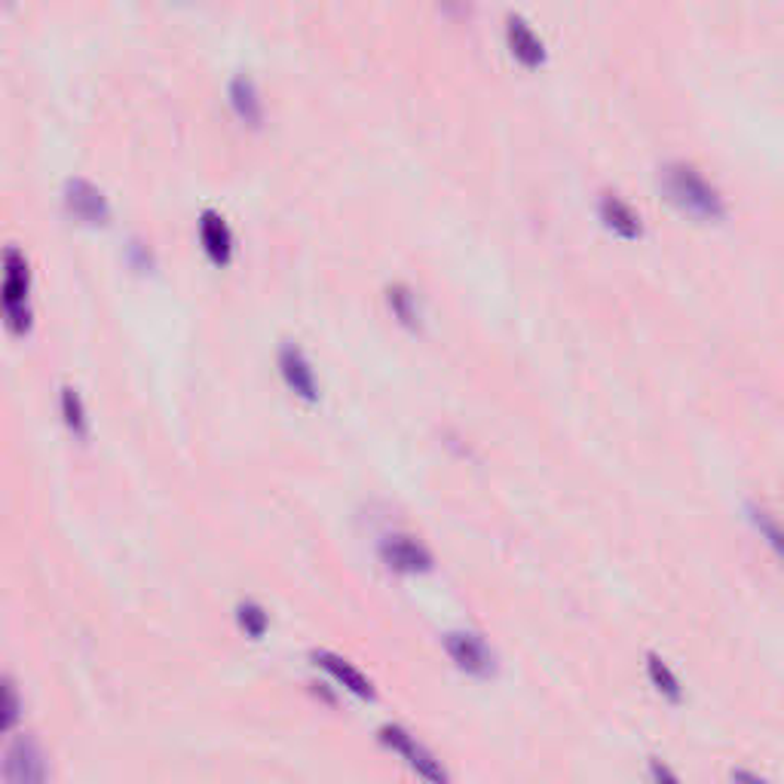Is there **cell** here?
Here are the masks:
<instances>
[{
  "label": "cell",
  "mask_w": 784,
  "mask_h": 784,
  "mask_svg": "<svg viewBox=\"0 0 784 784\" xmlns=\"http://www.w3.org/2000/svg\"><path fill=\"white\" fill-rule=\"evenodd\" d=\"M662 194H665V200L671 202L677 212H683V215L699 221V224H714V221H723V215H726L721 190L690 163L665 166V172H662Z\"/></svg>",
  "instance_id": "1"
},
{
  "label": "cell",
  "mask_w": 784,
  "mask_h": 784,
  "mask_svg": "<svg viewBox=\"0 0 784 784\" xmlns=\"http://www.w3.org/2000/svg\"><path fill=\"white\" fill-rule=\"evenodd\" d=\"M7 273H3V313L7 325L16 338H25L32 331V307H28V294H32V277H28V261L16 246L7 248Z\"/></svg>",
  "instance_id": "2"
},
{
  "label": "cell",
  "mask_w": 784,
  "mask_h": 784,
  "mask_svg": "<svg viewBox=\"0 0 784 784\" xmlns=\"http://www.w3.org/2000/svg\"><path fill=\"white\" fill-rule=\"evenodd\" d=\"M445 650L450 662L469 677L488 680V677L496 675V656L476 631H447Z\"/></svg>",
  "instance_id": "3"
},
{
  "label": "cell",
  "mask_w": 784,
  "mask_h": 784,
  "mask_svg": "<svg viewBox=\"0 0 784 784\" xmlns=\"http://www.w3.org/2000/svg\"><path fill=\"white\" fill-rule=\"evenodd\" d=\"M3 782L10 784H44L49 779L47 757L32 736H16L3 753Z\"/></svg>",
  "instance_id": "4"
},
{
  "label": "cell",
  "mask_w": 784,
  "mask_h": 784,
  "mask_svg": "<svg viewBox=\"0 0 784 784\" xmlns=\"http://www.w3.org/2000/svg\"><path fill=\"white\" fill-rule=\"evenodd\" d=\"M65 212L74 218L83 227H108L110 224V202L102 194V187H95L86 178H71L65 185L62 194Z\"/></svg>",
  "instance_id": "5"
},
{
  "label": "cell",
  "mask_w": 784,
  "mask_h": 784,
  "mask_svg": "<svg viewBox=\"0 0 784 784\" xmlns=\"http://www.w3.org/2000/svg\"><path fill=\"white\" fill-rule=\"evenodd\" d=\"M377 738H381L384 748H389V751H396L399 757H405L408 767L414 769L417 775H423V779H430V782H445L447 779V772L442 769V763H438V760H435V757H432V753L426 751V748H423L408 729H401L396 723H386V726H381Z\"/></svg>",
  "instance_id": "6"
},
{
  "label": "cell",
  "mask_w": 784,
  "mask_h": 784,
  "mask_svg": "<svg viewBox=\"0 0 784 784\" xmlns=\"http://www.w3.org/2000/svg\"><path fill=\"white\" fill-rule=\"evenodd\" d=\"M279 377L301 401H307V405L319 401L316 371H313L307 353L301 347H294V343H282L279 347Z\"/></svg>",
  "instance_id": "7"
},
{
  "label": "cell",
  "mask_w": 784,
  "mask_h": 784,
  "mask_svg": "<svg viewBox=\"0 0 784 784\" xmlns=\"http://www.w3.org/2000/svg\"><path fill=\"white\" fill-rule=\"evenodd\" d=\"M377 552H381V561L393 573L417 576V573H430L432 570V552L423 542H417L414 537H401V534L386 537Z\"/></svg>",
  "instance_id": "8"
},
{
  "label": "cell",
  "mask_w": 784,
  "mask_h": 784,
  "mask_svg": "<svg viewBox=\"0 0 784 784\" xmlns=\"http://www.w3.org/2000/svg\"><path fill=\"white\" fill-rule=\"evenodd\" d=\"M506 47L512 52V59L522 68H527V71H537V68L546 65V44L539 40V34L530 28L527 19H506Z\"/></svg>",
  "instance_id": "9"
},
{
  "label": "cell",
  "mask_w": 784,
  "mask_h": 784,
  "mask_svg": "<svg viewBox=\"0 0 784 784\" xmlns=\"http://www.w3.org/2000/svg\"><path fill=\"white\" fill-rule=\"evenodd\" d=\"M200 243L206 258L215 264V267H227L233 261V231L231 224L224 221V215H218L212 209H206L200 218Z\"/></svg>",
  "instance_id": "10"
},
{
  "label": "cell",
  "mask_w": 784,
  "mask_h": 784,
  "mask_svg": "<svg viewBox=\"0 0 784 784\" xmlns=\"http://www.w3.org/2000/svg\"><path fill=\"white\" fill-rule=\"evenodd\" d=\"M227 102L231 110L236 114V120L248 129H261L264 126V98L255 86V80L248 74H236L227 86Z\"/></svg>",
  "instance_id": "11"
},
{
  "label": "cell",
  "mask_w": 784,
  "mask_h": 784,
  "mask_svg": "<svg viewBox=\"0 0 784 784\" xmlns=\"http://www.w3.org/2000/svg\"><path fill=\"white\" fill-rule=\"evenodd\" d=\"M598 215H600V224L607 227V231L619 236V239H641L644 236V224H641V215L631 209L629 202L619 200L616 194H604L598 202Z\"/></svg>",
  "instance_id": "12"
},
{
  "label": "cell",
  "mask_w": 784,
  "mask_h": 784,
  "mask_svg": "<svg viewBox=\"0 0 784 784\" xmlns=\"http://www.w3.org/2000/svg\"><path fill=\"white\" fill-rule=\"evenodd\" d=\"M313 659H316V665H319L323 671L335 677L343 690H350L353 695H359V699H374V687H371L368 677L362 675L359 668H353L347 659H340L335 653H316Z\"/></svg>",
  "instance_id": "13"
},
{
  "label": "cell",
  "mask_w": 784,
  "mask_h": 784,
  "mask_svg": "<svg viewBox=\"0 0 784 784\" xmlns=\"http://www.w3.org/2000/svg\"><path fill=\"white\" fill-rule=\"evenodd\" d=\"M62 420L78 442L90 438V417H86L83 399H80V393L74 386H62Z\"/></svg>",
  "instance_id": "14"
},
{
  "label": "cell",
  "mask_w": 784,
  "mask_h": 784,
  "mask_svg": "<svg viewBox=\"0 0 784 784\" xmlns=\"http://www.w3.org/2000/svg\"><path fill=\"white\" fill-rule=\"evenodd\" d=\"M646 675H650V683L656 687V692H662L668 702H680L683 699V690H680V680L675 677V671L665 665V662L656 656V653H650L646 656Z\"/></svg>",
  "instance_id": "15"
},
{
  "label": "cell",
  "mask_w": 784,
  "mask_h": 784,
  "mask_svg": "<svg viewBox=\"0 0 784 784\" xmlns=\"http://www.w3.org/2000/svg\"><path fill=\"white\" fill-rule=\"evenodd\" d=\"M386 301H389V309H393V316L399 319L405 328H417L420 325V307H417V294L408 289V285H393L389 294H386Z\"/></svg>",
  "instance_id": "16"
},
{
  "label": "cell",
  "mask_w": 784,
  "mask_h": 784,
  "mask_svg": "<svg viewBox=\"0 0 784 784\" xmlns=\"http://www.w3.org/2000/svg\"><path fill=\"white\" fill-rule=\"evenodd\" d=\"M236 622H239V629L246 631L251 641H261L267 629H270V616L264 610L261 604H255V600H243L239 607H236Z\"/></svg>",
  "instance_id": "17"
},
{
  "label": "cell",
  "mask_w": 784,
  "mask_h": 784,
  "mask_svg": "<svg viewBox=\"0 0 784 784\" xmlns=\"http://www.w3.org/2000/svg\"><path fill=\"white\" fill-rule=\"evenodd\" d=\"M751 522L753 527L760 530V537L767 539V546L772 552L779 554L784 561V527L769 512H760V508H751Z\"/></svg>",
  "instance_id": "18"
},
{
  "label": "cell",
  "mask_w": 784,
  "mask_h": 784,
  "mask_svg": "<svg viewBox=\"0 0 784 784\" xmlns=\"http://www.w3.org/2000/svg\"><path fill=\"white\" fill-rule=\"evenodd\" d=\"M19 721V695H16V683L7 677V714H3V726L13 729Z\"/></svg>",
  "instance_id": "19"
},
{
  "label": "cell",
  "mask_w": 784,
  "mask_h": 784,
  "mask_svg": "<svg viewBox=\"0 0 784 784\" xmlns=\"http://www.w3.org/2000/svg\"><path fill=\"white\" fill-rule=\"evenodd\" d=\"M129 264L136 267V270H154V258H151V251L144 243H132L129 246Z\"/></svg>",
  "instance_id": "20"
},
{
  "label": "cell",
  "mask_w": 784,
  "mask_h": 784,
  "mask_svg": "<svg viewBox=\"0 0 784 784\" xmlns=\"http://www.w3.org/2000/svg\"><path fill=\"white\" fill-rule=\"evenodd\" d=\"M438 10L442 16L460 22V19H469V0H438Z\"/></svg>",
  "instance_id": "21"
},
{
  "label": "cell",
  "mask_w": 784,
  "mask_h": 784,
  "mask_svg": "<svg viewBox=\"0 0 784 784\" xmlns=\"http://www.w3.org/2000/svg\"><path fill=\"white\" fill-rule=\"evenodd\" d=\"M653 779H671V782H675V775L665 767H659V763H653Z\"/></svg>",
  "instance_id": "22"
}]
</instances>
